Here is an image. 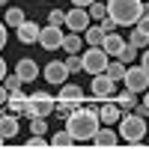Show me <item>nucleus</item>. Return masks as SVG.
Wrapping results in <instances>:
<instances>
[{
	"label": "nucleus",
	"instance_id": "obj_1",
	"mask_svg": "<svg viewBox=\"0 0 149 149\" xmlns=\"http://www.w3.org/2000/svg\"><path fill=\"white\" fill-rule=\"evenodd\" d=\"M98 122H102V119H98L95 110H90V107H84V104H81L74 113L66 116V131L72 134L74 140H93V137H95V131L102 128Z\"/></svg>",
	"mask_w": 149,
	"mask_h": 149
},
{
	"label": "nucleus",
	"instance_id": "obj_2",
	"mask_svg": "<svg viewBox=\"0 0 149 149\" xmlns=\"http://www.w3.org/2000/svg\"><path fill=\"white\" fill-rule=\"evenodd\" d=\"M143 12V0H107V15L116 21V27H134Z\"/></svg>",
	"mask_w": 149,
	"mask_h": 149
},
{
	"label": "nucleus",
	"instance_id": "obj_3",
	"mask_svg": "<svg viewBox=\"0 0 149 149\" xmlns=\"http://www.w3.org/2000/svg\"><path fill=\"white\" fill-rule=\"evenodd\" d=\"M116 125H119V137L122 140H143L146 137V116L134 113V110H122Z\"/></svg>",
	"mask_w": 149,
	"mask_h": 149
},
{
	"label": "nucleus",
	"instance_id": "obj_4",
	"mask_svg": "<svg viewBox=\"0 0 149 149\" xmlns=\"http://www.w3.org/2000/svg\"><path fill=\"white\" fill-rule=\"evenodd\" d=\"M54 107H57V98L51 95V93H33L30 95V102H27V110H24V113L21 116H51L54 113Z\"/></svg>",
	"mask_w": 149,
	"mask_h": 149
},
{
	"label": "nucleus",
	"instance_id": "obj_5",
	"mask_svg": "<svg viewBox=\"0 0 149 149\" xmlns=\"http://www.w3.org/2000/svg\"><path fill=\"white\" fill-rule=\"evenodd\" d=\"M122 84H125V90L131 93H146L149 90V72L143 66H125V78H122Z\"/></svg>",
	"mask_w": 149,
	"mask_h": 149
},
{
	"label": "nucleus",
	"instance_id": "obj_6",
	"mask_svg": "<svg viewBox=\"0 0 149 149\" xmlns=\"http://www.w3.org/2000/svg\"><path fill=\"white\" fill-rule=\"evenodd\" d=\"M81 60H84V72H90V74H102L110 63L104 48H86V51H81Z\"/></svg>",
	"mask_w": 149,
	"mask_h": 149
},
{
	"label": "nucleus",
	"instance_id": "obj_7",
	"mask_svg": "<svg viewBox=\"0 0 149 149\" xmlns=\"http://www.w3.org/2000/svg\"><path fill=\"white\" fill-rule=\"evenodd\" d=\"M90 93H93V98H98V102H107V98L116 95V81H110L104 72H102V74H93Z\"/></svg>",
	"mask_w": 149,
	"mask_h": 149
},
{
	"label": "nucleus",
	"instance_id": "obj_8",
	"mask_svg": "<svg viewBox=\"0 0 149 149\" xmlns=\"http://www.w3.org/2000/svg\"><path fill=\"white\" fill-rule=\"evenodd\" d=\"M90 21H93L90 12H86L84 6H74L72 12H66V21H63V24L69 27V33H84L86 27H90Z\"/></svg>",
	"mask_w": 149,
	"mask_h": 149
},
{
	"label": "nucleus",
	"instance_id": "obj_9",
	"mask_svg": "<svg viewBox=\"0 0 149 149\" xmlns=\"http://www.w3.org/2000/svg\"><path fill=\"white\" fill-rule=\"evenodd\" d=\"M63 30L60 27H54V24H48V27H42V33H39V48H45V51H57V48H63Z\"/></svg>",
	"mask_w": 149,
	"mask_h": 149
},
{
	"label": "nucleus",
	"instance_id": "obj_10",
	"mask_svg": "<svg viewBox=\"0 0 149 149\" xmlns=\"http://www.w3.org/2000/svg\"><path fill=\"white\" fill-rule=\"evenodd\" d=\"M45 81L51 84V86H63L66 81H69V69H66V63L63 60H51V63L45 66Z\"/></svg>",
	"mask_w": 149,
	"mask_h": 149
},
{
	"label": "nucleus",
	"instance_id": "obj_11",
	"mask_svg": "<svg viewBox=\"0 0 149 149\" xmlns=\"http://www.w3.org/2000/svg\"><path fill=\"white\" fill-rule=\"evenodd\" d=\"M18 131H21V125H18V113H12V110H3V107H0V137L12 140Z\"/></svg>",
	"mask_w": 149,
	"mask_h": 149
},
{
	"label": "nucleus",
	"instance_id": "obj_12",
	"mask_svg": "<svg viewBox=\"0 0 149 149\" xmlns=\"http://www.w3.org/2000/svg\"><path fill=\"white\" fill-rule=\"evenodd\" d=\"M119 116H122V107L113 102V98H107V102H102V104H98V119H102L104 125H116V122H119Z\"/></svg>",
	"mask_w": 149,
	"mask_h": 149
},
{
	"label": "nucleus",
	"instance_id": "obj_13",
	"mask_svg": "<svg viewBox=\"0 0 149 149\" xmlns=\"http://www.w3.org/2000/svg\"><path fill=\"white\" fill-rule=\"evenodd\" d=\"M15 33H18V42H21V45H33V42H39L42 27H39V24H33V21H21L18 27H15Z\"/></svg>",
	"mask_w": 149,
	"mask_h": 149
},
{
	"label": "nucleus",
	"instance_id": "obj_14",
	"mask_svg": "<svg viewBox=\"0 0 149 149\" xmlns=\"http://www.w3.org/2000/svg\"><path fill=\"white\" fill-rule=\"evenodd\" d=\"M93 146H98V149L119 146V131H113V128H98L95 137H93Z\"/></svg>",
	"mask_w": 149,
	"mask_h": 149
},
{
	"label": "nucleus",
	"instance_id": "obj_15",
	"mask_svg": "<svg viewBox=\"0 0 149 149\" xmlns=\"http://www.w3.org/2000/svg\"><path fill=\"white\" fill-rule=\"evenodd\" d=\"M15 72H18V78H21L24 84H30V81H36V78H39V66H36V60H30V57L18 60Z\"/></svg>",
	"mask_w": 149,
	"mask_h": 149
},
{
	"label": "nucleus",
	"instance_id": "obj_16",
	"mask_svg": "<svg viewBox=\"0 0 149 149\" xmlns=\"http://www.w3.org/2000/svg\"><path fill=\"white\" fill-rule=\"evenodd\" d=\"M104 36H107V33L98 27V24H90V27L84 30V45H86V48H102Z\"/></svg>",
	"mask_w": 149,
	"mask_h": 149
},
{
	"label": "nucleus",
	"instance_id": "obj_17",
	"mask_svg": "<svg viewBox=\"0 0 149 149\" xmlns=\"http://www.w3.org/2000/svg\"><path fill=\"white\" fill-rule=\"evenodd\" d=\"M60 98H63V102L84 104V90H81L78 84H63V86H60Z\"/></svg>",
	"mask_w": 149,
	"mask_h": 149
},
{
	"label": "nucleus",
	"instance_id": "obj_18",
	"mask_svg": "<svg viewBox=\"0 0 149 149\" xmlns=\"http://www.w3.org/2000/svg\"><path fill=\"white\" fill-rule=\"evenodd\" d=\"M102 48H104V54H107V57H119V51L125 48V42H122V36L107 33V36H104V42H102Z\"/></svg>",
	"mask_w": 149,
	"mask_h": 149
},
{
	"label": "nucleus",
	"instance_id": "obj_19",
	"mask_svg": "<svg viewBox=\"0 0 149 149\" xmlns=\"http://www.w3.org/2000/svg\"><path fill=\"white\" fill-rule=\"evenodd\" d=\"M27 102H30V98L24 95L21 90H15V93H9V102H6V107L12 110V113H18V116H21L24 110H27Z\"/></svg>",
	"mask_w": 149,
	"mask_h": 149
},
{
	"label": "nucleus",
	"instance_id": "obj_20",
	"mask_svg": "<svg viewBox=\"0 0 149 149\" xmlns=\"http://www.w3.org/2000/svg\"><path fill=\"white\" fill-rule=\"evenodd\" d=\"M63 48L69 54H81L84 51V33H66L63 36Z\"/></svg>",
	"mask_w": 149,
	"mask_h": 149
},
{
	"label": "nucleus",
	"instance_id": "obj_21",
	"mask_svg": "<svg viewBox=\"0 0 149 149\" xmlns=\"http://www.w3.org/2000/svg\"><path fill=\"white\" fill-rule=\"evenodd\" d=\"M113 102H116L122 110H134V107H137V93H131V90L116 93V95H113Z\"/></svg>",
	"mask_w": 149,
	"mask_h": 149
},
{
	"label": "nucleus",
	"instance_id": "obj_22",
	"mask_svg": "<svg viewBox=\"0 0 149 149\" xmlns=\"http://www.w3.org/2000/svg\"><path fill=\"white\" fill-rule=\"evenodd\" d=\"M69 146H74V137L63 128V131H57V134H51V149H69Z\"/></svg>",
	"mask_w": 149,
	"mask_h": 149
},
{
	"label": "nucleus",
	"instance_id": "obj_23",
	"mask_svg": "<svg viewBox=\"0 0 149 149\" xmlns=\"http://www.w3.org/2000/svg\"><path fill=\"white\" fill-rule=\"evenodd\" d=\"M3 21H6V27H18L21 21H27V15H24V9H18V6H9Z\"/></svg>",
	"mask_w": 149,
	"mask_h": 149
},
{
	"label": "nucleus",
	"instance_id": "obj_24",
	"mask_svg": "<svg viewBox=\"0 0 149 149\" xmlns=\"http://www.w3.org/2000/svg\"><path fill=\"white\" fill-rule=\"evenodd\" d=\"M128 45H134V48H137V51H140V48H146L149 45V33H143L140 27H134L131 33H128V39H125Z\"/></svg>",
	"mask_w": 149,
	"mask_h": 149
},
{
	"label": "nucleus",
	"instance_id": "obj_25",
	"mask_svg": "<svg viewBox=\"0 0 149 149\" xmlns=\"http://www.w3.org/2000/svg\"><path fill=\"white\" fill-rule=\"evenodd\" d=\"M104 74H107L110 81H116V84H119L122 78H125V63H122V60H116V63H107Z\"/></svg>",
	"mask_w": 149,
	"mask_h": 149
},
{
	"label": "nucleus",
	"instance_id": "obj_26",
	"mask_svg": "<svg viewBox=\"0 0 149 149\" xmlns=\"http://www.w3.org/2000/svg\"><path fill=\"white\" fill-rule=\"evenodd\" d=\"M81 104H74V102H63V98H57V107H54V113H60V119H66L69 113H74Z\"/></svg>",
	"mask_w": 149,
	"mask_h": 149
},
{
	"label": "nucleus",
	"instance_id": "obj_27",
	"mask_svg": "<svg viewBox=\"0 0 149 149\" xmlns=\"http://www.w3.org/2000/svg\"><path fill=\"white\" fill-rule=\"evenodd\" d=\"M86 12H90L93 21H102V18L107 15V3H98V0H93V3L86 6Z\"/></svg>",
	"mask_w": 149,
	"mask_h": 149
},
{
	"label": "nucleus",
	"instance_id": "obj_28",
	"mask_svg": "<svg viewBox=\"0 0 149 149\" xmlns=\"http://www.w3.org/2000/svg\"><path fill=\"white\" fill-rule=\"evenodd\" d=\"M66 69H69V74H78V72H84V60H81V54H69L66 60Z\"/></svg>",
	"mask_w": 149,
	"mask_h": 149
},
{
	"label": "nucleus",
	"instance_id": "obj_29",
	"mask_svg": "<svg viewBox=\"0 0 149 149\" xmlns=\"http://www.w3.org/2000/svg\"><path fill=\"white\" fill-rule=\"evenodd\" d=\"M116 60H122V63H125V66H131L134 60H137V48L125 42V48H122V51H119V57H116Z\"/></svg>",
	"mask_w": 149,
	"mask_h": 149
},
{
	"label": "nucleus",
	"instance_id": "obj_30",
	"mask_svg": "<svg viewBox=\"0 0 149 149\" xmlns=\"http://www.w3.org/2000/svg\"><path fill=\"white\" fill-rule=\"evenodd\" d=\"M24 146L27 149H51V140H45L42 134H33L30 140H24Z\"/></svg>",
	"mask_w": 149,
	"mask_h": 149
},
{
	"label": "nucleus",
	"instance_id": "obj_31",
	"mask_svg": "<svg viewBox=\"0 0 149 149\" xmlns=\"http://www.w3.org/2000/svg\"><path fill=\"white\" fill-rule=\"evenodd\" d=\"M3 86H6L9 93H15V90H21V86H24V81L18 78V72H12V74H6V78H3Z\"/></svg>",
	"mask_w": 149,
	"mask_h": 149
},
{
	"label": "nucleus",
	"instance_id": "obj_32",
	"mask_svg": "<svg viewBox=\"0 0 149 149\" xmlns=\"http://www.w3.org/2000/svg\"><path fill=\"white\" fill-rule=\"evenodd\" d=\"M48 131V119L45 116H33L30 119V134H45Z\"/></svg>",
	"mask_w": 149,
	"mask_h": 149
},
{
	"label": "nucleus",
	"instance_id": "obj_33",
	"mask_svg": "<svg viewBox=\"0 0 149 149\" xmlns=\"http://www.w3.org/2000/svg\"><path fill=\"white\" fill-rule=\"evenodd\" d=\"M48 21H51L54 27H63V21H66V12H63V9H51V15H48Z\"/></svg>",
	"mask_w": 149,
	"mask_h": 149
},
{
	"label": "nucleus",
	"instance_id": "obj_34",
	"mask_svg": "<svg viewBox=\"0 0 149 149\" xmlns=\"http://www.w3.org/2000/svg\"><path fill=\"white\" fill-rule=\"evenodd\" d=\"M98 27H102L104 33H116V21H113V18H110V15H104L102 21H98Z\"/></svg>",
	"mask_w": 149,
	"mask_h": 149
},
{
	"label": "nucleus",
	"instance_id": "obj_35",
	"mask_svg": "<svg viewBox=\"0 0 149 149\" xmlns=\"http://www.w3.org/2000/svg\"><path fill=\"white\" fill-rule=\"evenodd\" d=\"M134 27H140L143 33H149V18H146V15H140V18H137V24H134Z\"/></svg>",
	"mask_w": 149,
	"mask_h": 149
},
{
	"label": "nucleus",
	"instance_id": "obj_36",
	"mask_svg": "<svg viewBox=\"0 0 149 149\" xmlns=\"http://www.w3.org/2000/svg\"><path fill=\"white\" fill-rule=\"evenodd\" d=\"M6 102H9V90L0 84V107H6Z\"/></svg>",
	"mask_w": 149,
	"mask_h": 149
},
{
	"label": "nucleus",
	"instance_id": "obj_37",
	"mask_svg": "<svg viewBox=\"0 0 149 149\" xmlns=\"http://www.w3.org/2000/svg\"><path fill=\"white\" fill-rule=\"evenodd\" d=\"M3 45H6V21H0V51H3Z\"/></svg>",
	"mask_w": 149,
	"mask_h": 149
},
{
	"label": "nucleus",
	"instance_id": "obj_38",
	"mask_svg": "<svg viewBox=\"0 0 149 149\" xmlns=\"http://www.w3.org/2000/svg\"><path fill=\"white\" fill-rule=\"evenodd\" d=\"M140 66L149 72V48H146V51H143V57H140Z\"/></svg>",
	"mask_w": 149,
	"mask_h": 149
},
{
	"label": "nucleus",
	"instance_id": "obj_39",
	"mask_svg": "<svg viewBox=\"0 0 149 149\" xmlns=\"http://www.w3.org/2000/svg\"><path fill=\"white\" fill-rule=\"evenodd\" d=\"M6 74H9V72H6V60L0 57V84H3V78H6Z\"/></svg>",
	"mask_w": 149,
	"mask_h": 149
},
{
	"label": "nucleus",
	"instance_id": "obj_40",
	"mask_svg": "<svg viewBox=\"0 0 149 149\" xmlns=\"http://www.w3.org/2000/svg\"><path fill=\"white\" fill-rule=\"evenodd\" d=\"M90 3H93V0H72V6H84V9L90 6Z\"/></svg>",
	"mask_w": 149,
	"mask_h": 149
},
{
	"label": "nucleus",
	"instance_id": "obj_41",
	"mask_svg": "<svg viewBox=\"0 0 149 149\" xmlns=\"http://www.w3.org/2000/svg\"><path fill=\"white\" fill-rule=\"evenodd\" d=\"M140 15H146V18H149V0L143 3V12H140Z\"/></svg>",
	"mask_w": 149,
	"mask_h": 149
},
{
	"label": "nucleus",
	"instance_id": "obj_42",
	"mask_svg": "<svg viewBox=\"0 0 149 149\" xmlns=\"http://www.w3.org/2000/svg\"><path fill=\"white\" fill-rule=\"evenodd\" d=\"M3 143H6V137H0V146H3Z\"/></svg>",
	"mask_w": 149,
	"mask_h": 149
},
{
	"label": "nucleus",
	"instance_id": "obj_43",
	"mask_svg": "<svg viewBox=\"0 0 149 149\" xmlns=\"http://www.w3.org/2000/svg\"><path fill=\"white\" fill-rule=\"evenodd\" d=\"M3 3H6V0H0V6H3Z\"/></svg>",
	"mask_w": 149,
	"mask_h": 149
}]
</instances>
